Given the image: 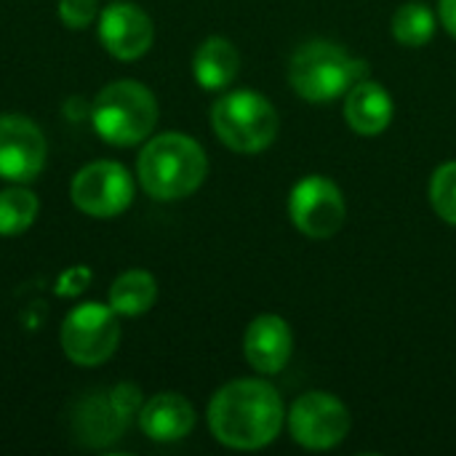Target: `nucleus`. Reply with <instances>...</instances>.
I'll return each mask as SVG.
<instances>
[{
    "mask_svg": "<svg viewBox=\"0 0 456 456\" xmlns=\"http://www.w3.org/2000/svg\"><path fill=\"white\" fill-rule=\"evenodd\" d=\"M441 21L446 32L456 37V0H441Z\"/></svg>",
    "mask_w": 456,
    "mask_h": 456,
    "instance_id": "24",
    "label": "nucleus"
},
{
    "mask_svg": "<svg viewBox=\"0 0 456 456\" xmlns=\"http://www.w3.org/2000/svg\"><path fill=\"white\" fill-rule=\"evenodd\" d=\"M152 19L134 3H115L99 16V40L120 61L144 56L152 45Z\"/></svg>",
    "mask_w": 456,
    "mask_h": 456,
    "instance_id": "11",
    "label": "nucleus"
},
{
    "mask_svg": "<svg viewBox=\"0 0 456 456\" xmlns=\"http://www.w3.org/2000/svg\"><path fill=\"white\" fill-rule=\"evenodd\" d=\"M59 19L69 29H83L96 19V0H59Z\"/></svg>",
    "mask_w": 456,
    "mask_h": 456,
    "instance_id": "21",
    "label": "nucleus"
},
{
    "mask_svg": "<svg viewBox=\"0 0 456 456\" xmlns=\"http://www.w3.org/2000/svg\"><path fill=\"white\" fill-rule=\"evenodd\" d=\"M37 195L27 187L0 190V235H19L32 227L37 216Z\"/></svg>",
    "mask_w": 456,
    "mask_h": 456,
    "instance_id": "18",
    "label": "nucleus"
},
{
    "mask_svg": "<svg viewBox=\"0 0 456 456\" xmlns=\"http://www.w3.org/2000/svg\"><path fill=\"white\" fill-rule=\"evenodd\" d=\"M91 120L107 144L131 147L152 134L158 123V102L147 86L136 80H118L99 91Z\"/></svg>",
    "mask_w": 456,
    "mask_h": 456,
    "instance_id": "4",
    "label": "nucleus"
},
{
    "mask_svg": "<svg viewBox=\"0 0 456 456\" xmlns=\"http://www.w3.org/2000/svg\"><path fill=\"white\" fill-rule=\"evenodd\" d=\"M110 403H112V409L128 422L131 414H139V409H142V393H139L136 385H118V387L110 393Z\"/></svg>",
    "mask_w": 456,
    "mask_h": 456,
    "instance_id": "22",
    "label": "nucleus"
},
{
    "mask_svg": "<svg viewBox=\"0 0 456 456\" xmlns=\"http://www.w3.org/2000/svg\"><path fill=\"white\" fill-rule=\"evenodd\" d=\"M120 342L118 313L99 302L75 307L61 323V350L77 366H99L112 358Z\"/></svg>",
    "mask_w": 456,
    "mask_h": 456,
    "instance_id": "6",
    "label": "nucleus"
},
{
    "mask_svg": "<svg viewBox=\"0 0 456 456\" xmlns=\"http://www.w3.org/2000/svg\"><path fill=\"white\" fill-rule=\"evenodd\" d=\"M393 35L403 45H425L436 35V16L422 3H406L393 13Z\"/></svg>",
    "mask_w": 456,
    "mask_h": 456,
    "instance_id": "19",
    "label": "nucleus"
},
{
    "mask_svg": "<svg viewBox=\"0 0 456 456\" xmlns=\"http://www.w3.org/2000/svg\"><path fill=\"white\" fill-rule=\"evenodd\" d=\"M238 69H240V53L227 37H208L195 51L192 72H195V80L208 91H219L230 86Z\"/></svg>",
    "mask_w": 456,
    "mask_h": 456,
    "instance_id": "15",
    "label": "nucleus"
},
{
    "mask_svg": "<svg viewBox=\"0 0 456 456\" xmlns=\"http://www.w3.org/2000/svg\"><path fill=\"white\" fill-rule=\"evenodd\" d=\"M43 131L24 115H0V176L16 184H27L43 171Z\"/></svg>",
    "mask_w": 456,
    "mask_h": 456,
    "instance_id": "10",
    "label": "nucleus"
},
{
    "mask_svg": "<svg viewBox=\"0 0 456 456\" xmlns=\"http://www.w3.org/2000/svg\"><path fill=\"white\" fill-rule=\"evenodd\" d=\"M211 126L235 152H262L278 136V112L256 91L240 88L214 102Z\"/></svg>",
    "mask_w": 456,
    "mask_h": 456,
    "instance_id": "5",
    "label": "nucleus"
},
{
    "mask_svg": "<svg viewBox=\"0 0 456 456\" xmlns=\"http://www.w3.org/2000/svg\"><path fill=\"white\" fill-rule=\"evenodd\" d=\"M291 329L281 315H259L243 337V353L246 361L259 371V374H278L291 358Z\"/></svg>",
    "mask_w": 456,
    "mask_h": 456,
    "instance_id": "12",
    "label": "nucleus"
},
{
    "mask_svg": "<svg viewBox=\"0 0 456 456\" xmlns=\"http://www.w3.org/2000/svg\"><path fill=\"white\" fill-rule=\"evenodd\" d=\"M126 425L128 422L112 409L110 395L107 398H102V395L86 398L83 401V409L77 414V433L91 446H102V444L115 441L123 433Z\"/></svg>",
    "mask_w": 456,
    "mask_h": 456,
    "instance_id": "17",
    "label": "nucleus"
},
{
    "mask_svg": "<svg viewBox=\"0 0 456 456\" xmlns=\"http://www.w3.org/2000/svg\"><path fill=\"white\" fill-rule=\"evenodd\" d=\"M289 430L294 441L310 452H326L350 433V411L331 393H305L289 411Z\"/></svg>",
    "mask_w": 456,
    "mask_h": 456,
    "instance_id": "7",
    "label": "nucleus"
},
{
    "mask_svg": "<svg viewBox=\"0 0 456 456\" xmlns=\"http://www.w3.org/2000/svg\"><path fill=\"white\" fill-rule=\"evenodd\" d=\"M88 283H91V270H86V267H72V270H67V273L59 278L56 294H61V297H77Z\"/></svg>",
    "mask_w": 456,
    "mask_h": 456,
    "instance_id": "23",
    "label": "nucleus"
},
{
    "mask_svg": "<svg viewBox=\"0 0 456 456\" xmlns=\"http://www.w3.org/2000/svg\"><path fill=\"white\" fill-rule=\"evenodd\" d=\"M369 64L350 56L345 48L313 40L297 48L289 64V80L294 91L307 102H331L347 94L358 80H363Z\"/></svg>",
    "mask_w": 456,
    "mask_h": 456,
    "instance_id": "3",
    "label": "nucleus"
},
{
    "mask_svg": "<svg viewBox=\"0 0 456 456\" xmlns=\"http://www.w3.org/2000/svg\"><path fill=\"white\" fill-rule=\"evenodd\" d=\"M430 203L446 224L456 227V160L436 168L430 179Z\"/></svg>",
    "mask_w": 456,
    "mask_h": 456,
    "instance_id": "20",
    "label": "nucleus"
},
{
    "mask_svg": "<svg viewBox=\"0 0 456 456\" xmlns=\"http://www.w3.org/2000/svg\"><path fill=\"white\" fill-rule=\"evenodd\" d=\"M139 428L152 441H179L195 428V409L179 393H160L139 409Z\"/></svg>",
    "mask_w": 456,
    "mask_h": 456,
    "instance_id": "13",
    "label": "nucleus"
},
{
    "mask_svg": "<svg viewBox=\"0 0 456 456\" xmlns=\"http://www.w3.org/2000/svg\"><path fill=\"white\" fill-rule=\"evenodd\" d=\"M283 401L262 379H238L216 390L208 403V428L214 438L238 452H254L273 444L283 430Z\"/></svg>",
    "mask_w": 456,
    "mask_h": 456,
    "instance_id": "1",
    "label": "nucleus"
},
{
    "mask_svg": "<svg viewBox=\"0 0 456 456\" xmlns=\"http://www.w3.org/2000/svg\"><path fill=\"white\" fill-rule=\"evenodd\" d=\"M289 214L297 230L307 238L323 240L342 230L347 206L342 190L326 176H305L289 198Z\"/></svg>",
    "mask_w": 456,
    "mask_h": 456,
    "instance_id": "9",
    "label": "nucleus"
},
{
    "mask_svg": "<svg viewBox=\"0 0 456 456\" xmlns=\"http://www.w3.org/2000/svg\"><path fill=\"white\" fill-rule=\"evenodd\" d=\"M345 120L361 136L382 134L393 120V99L385 86L374 80H358L345 96Z\"/></svg>",
    "mask_w": 456,
    "mask_h": 456,
    "instance_id": "14",
    "label": "nucleus"
},
{
    "mask_svg": "<svg viewBox=\"0 0 456 456\" xmlns=\"http://www.w3.org/2000/svg\"><path fill=\"white\" fill-rule=\"evenodd\" d=\"M139 182L155 200H179L192 195L206 174L208 160L203 147L187 134H160L147 142L139 155Z\"/></svg>",
    "mask_w": 456,
    "mask_h": 456,
    "instance_id": "2",
    "label": "nucleus"
},
{
    "mask_svg": "<svg viewBox=\"0 0 456 456\" xmlns=\"http://www.w3.org/2000/svg\"><path fill=\"white\" fill-rule=\"evenodd\" d=\"M75 208L88 216L107 219L123 214L134 200V179L126 166L115 160H96L80 168L69 187Z\"/></svg>",
    "mask_w": 456,
    "mask_h": 456,
    "instance_id": "8",
    "label": "nucleus"
},
{
    "mask_svg": "<svg viewBox=\"0 0 456 456\" xmlns=\"http://www.w3.org/2000/svg\"><path fill=\"white\" fill-rule=\"evenodd\" d=\"M155 299H158V283L147 270H128L110 289V307L126 318H136L147 313L155 305Z\"/></svg>",
    "mask_w": 456,
    "mask_h": 456,
    "instance_id": "16",
    "label": "nucleus"
}]
</instances>
